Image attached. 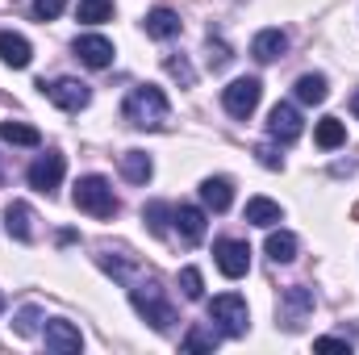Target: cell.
Here are the masks:
<instances>
[{"mask_svg": "<svg viewBox=\"0 0 359 355\" xmlns=\"http://www.w3.org/2000/svg\"><path fill=\"white\" fill-rule=\"evenodd\" d=\"M76 21H84V25L113 21V0H80V8H76Z\"/></svg>", "mask_w": 359, "mask_h": 355, "instance_id": "obj_27", "label": "cell"}, {"mask_svg": "<svg viewBox=\"0 0 359 355\" xmlns=\"http://www.w3.org/2000/svg\"><path fill=\"white\" fill-rule=\"evenodd\" d=\"M222 343V330L217 326H192L184 335V351H213Z\"/></svg>", "mask_w": 359, "mask_h": 355, "instance_id": "obj_25", "label": "cell"}, {"mask_svg": "<svg viewBox=\"0 0 359 355\" xmlns=\"http://www.w3.org/2000/svg\"><path fill=\"white\" fill-rule=\"evenodd\" d=\"M318 347H322V351H351V343H347V339H334V335L318 339Z\"/></svg>", "mask_w": 359, "mask_h": 355, "instance_id": "obj_34", "label": "cell"}, {"mask_svg": "<svg viewBox=\"0 0 359 355\" xmlns=\"http://www.w3.org/2000/svg\"><path fill=\"white\" fill-rule=\"evenodd\" d=\"M72 201L80 213H92V217H117V209H121V201L113 196V184L104 176H84L76 184Z\"/></svg>", "mask_w": 359, "mask_h": 355, "instance_id": "obj_3", "label": "cell"}, {"mask_svg": "<svg viewBox=\"0 0 359 355\" xmlns=\"http://www.w3.org/2000/svg\"><path fill=\"white\" fill-rule=\"evenodd\" d=\"M301 130H305V121H301V113L292 109V105H276L268 113V134L276 138V142H297L301 138Z\"/></svg>", "mask_w": 359, "mask_h": 355, "instance_id": "obj_11", "label": "cell"}, {"mask_svg": "<svg viewBox=\"0 0 359 355\" xmlns=\"http://www.w3.org/2000/svg\"><path fill=\"white\" fill-rule=\"evenodd\" d=\"M226 63H230V46H226V42H213V38H209V67H217V72H222Z\"/></svg>", "mask_w": 359, "mask_h": 355, "instance_id": "obj_32", "label": "cell"}, {"mask_svg": "<svg viewBox=\"0 0 359 355\" xmlns=\"http://www.w3.org/2000/svg\"><path fill=\"white\" fill-rule=\"evenodd\" d=\"M292 92H297V100H301V105H322V100L330 96V84H326V76L309 72V76H301V80L292 84Z\"/></svg>", "mask_w": 359, "mask_h": 355, "instance_id": "obj_21", "label": "cell"}, {"mask_svg": "<svg viewBox=\"0 0 359 355\" xmlns=\"http://www.w3.org/2000/svg\"><path fill=\"white\" fill-rule=\"evenodd\" d=\"M351 109H355V117H359V92H355V100H351Z\"/></svg>", "mask_w": 359, "mask_h": 355, "instance_id": "obj_35", "label": "cell"}, {"mask_svg": "<svg viewBox=\"0 0 359 355\" xmlns=\"http://www.w3.org/2000/svg\"><path fill=\"white\" fill-rule=\"evenodd\" d=\"M259 96H264V84L255 76H243V80H234V84L222 88V105H226L230 117H251L259 109Z\"/></svg>", "mask_w": 359, "mask_h": 355, "instance_id": "obj_5", "label": "cell"}, {"mask_svg": "<svg viewBox=\"0 0 359 355\" xmlns=\"http://www.w3.org/2000/svg\"><path fill=\"white\" fill-rule=\"evenodd\" d=\"M313 142H318L322 151H334V147H343V142H347V126H343L339 117H322V121H318V130H313Z\"/></svg>", "mask_w": 359, "mask_h": 355, "instance_id": "obj_22", "label": "cell"}, {"mask_svg": "<svg viewBox=\"0 0 359 355\" xmlns=\"http://www.w3.org/2000/svg\"><path fill=\"white\" fill-rule=\"evenodd\" d=\"M72 51H76V59H80L84 67H92V72H104V67L113 63V42H109L104 34H80Z\"/></svg>", "mask_w": 359, "mask_h": 355, "instance_id": "obj_10", "label": "cell"}, {"mask_svg": "<svg viewBox=\"0 0 359 355\" xmlns=\"http://www.w3.org/2000/svg\"><path fill=\"white\" fill-rule=\"evenodd\" d=\"M0 309H4V297H0Z\"/></svg>", "mask_w": 359, "mask_h": 355, "instance_id": "obj_37", "label": "cell"}, {"mask_svg": "<svg viewBox=\"0 0 359 355\" xmlns=\"http://www.w3.org/2000/svg\"><path fill=\"white\" fill-rule=\"evenodd\" d=\"M284 51H288L284 29H259L255 42H251V55H255L259 63H276V59H284Z\"/></svg>", "mask_w": 359, "mask_h": 355, "instance_id": "obj_17", "label": "cell"}, {"mask_svg": "<svg viewBox=\"0 0 359 355\" xmlns=\"http://www.w3.org/2000/svg\"><path fill=\"white\" fill-rule=\"evenodd\" d=\"M268 255L276 264H292L297 260V234H288V230H271L268 234Z\"/></svg>", "mask_w": 359, "mask_h": 355, "instance_id": "obj_23", "label": "cell"}, {"mask_svg": "<svg viewBox=\"0 0 359 355\" xmlns=\"http://www.w3.org/2000/svg\"><path fill=\"white\" fill-rule=\"evenodd\" d=\"M355 222H359V205H355Z\"/></svg>", "mask_w": 359, "mask_h": 355, "instance_id": "obj_36", "label": "cell"}, {"mask_svg": "<svg viewBox=\"0 0 359 355\" xmlns=\"http://www.w3.org/2000/svg\"><path fill=\"white\" fill-rule=\"evenodd\" d=\"M142 222H147L151 234L163 239V234H168V222H172V205H168V201H151V205L142 209Z\"/></svg>", "mask_w": 359, "mask_h": 355, "instance_id": "obj_26", "label": "cell"}, {"mask_svg": "<svg viewBox=\"0 0 359 355\" xmlns=\"http://www.w3.org/2000/svg\"><path fill=\"white\" fill-rule=\"evenodd\" d=\"M209 322H217L222 335L243 339V335L251 330V309H247V301H243L238 293H222V297L209 301Z\"/></svg>", "mask_w": 359, "mask_h": 355, "instance_id": "obj_4", "label": "cell"}, {"mask_svg": "<svg viewBox=\"0 0 359 355\" xmlns=\"http://www.w3.org/2000/svg\"><path fill=\"white\" fill-rule=\"evenodd\" d=\"M121 176L130 180V184H147V180L155 176L151 155H147V151H126V155H121Z\"/></svg>", "mask_w": 359, "mask_h": 355, "instance_id": "obj_20", "label": "cell"}, {"mask_svg": "<svg viewBox=\"0 0 359 355\" xmlns=\"http://www.w3.org/2000/svg\"><path fill=\"white\" fill-rule=\"evenodd\" d=\"M255 155H259V163H264V168H271V172H280V168H284V159H280L271 147H255Z\"/></svg>", "mask_w": 359, "mask_h": 355, "instance_id": "obj_33", "label": "cell"}, {"mask_svg": "<svg viewBox=\"0 0 359 355\" xmlns=\"http://www.w3.org/2000/svg\"><path fill=\"white\" fill-rule=\"evenodd\" d=\"M172 222H176V234L184 247H196L201 239H205V209H196V205H176L172 209Z\"/></svg>", "mask_w": 359, "mask_h": 355, "instance_id": "obj_13", "label": "cell"}, {"mask_svg": "<svg viewBox=\"0 0 359 355\" xmlns=\"http://www.w3.org/2000/svg\"><path fill=\"white\" fill-rule=\"evenodd\" d=\"M0 138L13 142V147H38L42 142V134L34 126H25V121H0Z\"/></svg>", "mask_w": 359, "mask_h": 355, "instance_id": "obj_24", "label": "cell"}, {"mask_svg": "<svg viewBox=\"0 0 359 355\" xmlns=\"http://www.w3.org/2000/svg\"><path fill=\"white\" fill-rule=\"evenodd\" d=\"M130 301H134V309L151 322V330H159V335L172 330L176 309H172V301H168V293H163L159 280H130Z\"/></svg>", "mask_w": 359, "mask_h": 355, "instance_id": "obj_2", "label": "cell"}, {"mask_svg": "<svg viewBox=\"0 0 359 355\" xmlns=\"http://www.w3.org/2000/svg\"><path fill=\"white\" fill-rule=\"evenodd\" d=\"M38 322H42V309H38V305H25V309L13 318V330H17V335H38Z\"/></svg>", "mask_w": 359, "mask_h": 355, "instance_id": "obj_30", "label": "cell"}, {"mask_svg": "<svg viewBox=\"0 0 359 355\" xmlns=\"http://www.w3.org/2000/svg\"><path fill=\"white\" fill-rule=\"evenodd\" d=\"M180 288H184L188 301H201V297H205V280H201V272H196V267H184V272H180Z\"/></svg>", "mask_w": 359, "mask_h": 355, "instance_id": "obj_29", "label": "cell"}, {"mask_svg": "<svg viewBox=\"0 0 359 355\" xmlns=\"http://www.w3.org/2000/svg\"><path fill=\"white\" fill-rule=\"evenodd\" d=\"M201 201H205V209H213V213H226V209H230V201H234V184H230L226 176L201 180Z\"/></svg>", "mask_w": 359, "mask_h": 355, "instance_id": "obj_15", "label": "cell"}, {"mask_svg": "<svg viewBox=\"0 0 359 355\" xmlns=\"http://www.w3.org/2000/svg\"><path fill=\"white\" fill-rule=\"evenodd\" d=\"M38 88L46 92L63 113H80V109H88V100H92V88L84 84V80H72V76H63V80H38Z\"/></svg>", "mask_w": 359, "mask_h": 355, "instance_id": "obj_6", "label": "cell"}, {"mask_svg": "<svg viewBox=\"0 0 359 355\" xmlns=\"http://www.w3.org/2000/svg\"><path fill=\"white\" fill-rule=\"evenodd\" d=\"M63 8H67V0H34V13H38L42 21H55Z\"/></svg>", "mask_w": 359, "mask_h": 355, "instance_id": "obj_31", "label": "cell"}, {"mask_svg": "<svg viewBox=\"0 0 359 355\" xmlns=\"http://www.w3.org/2000/svg\"><path fill=\"white\" fill-rule=\"evenodd\" d=\"M213 260H217V267H222L226 280H238V276H247V267H251V247H247L243 239H217V243H213Z\"/></svg>", "mask_w": 359, "mask_h": 355, "instance_id": "obj_8", "label": "cell"}, {"mask_svg": "<svg viewBox=\"0 0 359 355\" xmlns=\"http://www.w3.org/2000/svg\"><path fill=\"white\" fill-rule=\"evenodd\" d=\"M42 339H46V347L55 355H76L84 347V335L72 326V322H63V318H55V322H46V330H42Z\"/></svg>", "mask_w": 359, "mask_h": 355, "instance_id": "obj_12", "label": "cell"}, {"mask_svg": "<svg viewBox=\"0 0 359 355\" xmlns=\"http://www.w3.org/2000/svg\"><path fill=\"white\" fill-rule=\"evenodd\" d=\"M4 230L17 239V243H34V209L25 201H13L4 209Z\"/></svg>", "mask_w": 359, "mask_h": 355, "instance_id": "obj_14", "label": "cell"}, {"mask_svg": "<svg viewBox=\"0 0 359 355\" xmlns=\"http://www.w3.org/2000/svg\"><path fill=\"white\" fill-rule=\"evenodd\" d=\"M243 217H247L251 226H264V230H271V226L284 217V209H280L276 201H268V196H251V201H247V209H243Z\"/></svg>", "mask_w": 359, "mask_h": 355, "instance_id": "obj_19", "label": "cell"}, {"mask_svg": "<svg viewBox=\"0 0 359 355\" xmlns=\"http://www.w3.org/2000/svg\"><path fill=\"white\" fill-rule=\"evenodd\" d=\"M163 72H168V76H172V80H180V84H184V88H192V80H196V72H192V67H188V59H184V55H168V59H163Z\"/></svg>", "mask_w": 359, "mask_h": 355, "instance_id": "obj_28", "label": "cell"}, {"mask_svg": "<svg viewBox=\"0 0 359 355\" xmlns=\"http://www.w3.org/2000/svg\"><path fill=\"white\" fill-rule=\"evenodd\" d=\"M142 25H147V34H151V38H159V42H168V38H180V13H176V8H168V4L151 8Z\"/></svg>", "mask_w": 359, "mask_h": 355, "instance_id": "obj_16", "label": "cell"}, {"mask_svg": "<svg viewBox=\"0 0 359 355\" xmlns=\"http://www.w3.org/2000/svg\"><path fill=\"white\" fill-rule=\"evenodd\" d=\"M0 180H4V172H0Z\"/></svg>", "mask_w": 359, "mask_h": 355, "instance_id": "obj_38", "label": "cell"}, {"mask_svg": "<svg viewBox=\"0 0 359 355\" xmlns=\"http://www.w3.org/2000/svg\"><path fill=\"white\" fill-rule=\"evenodd\" d=\"M63 172H67V159L59 155V151H50V155H42V159H34L29 163V172H25V180H29V188H38V192H55L59 184H63Z\"/></svg>", "mask_w": 359, "mask_h": 355, "instance_id": "obj_9", "label": "cell"}, {"mask_svg": "<svg viewBox=\"0 0 359 355\" xmlns=\"http://www.w3.org/2000/svg\"><path fill=\"white\" fill-rule=\"evenodd\" d=\"M121 113H126V121L138 126V130H163L172 105H168L163 88H155V84H138V88H130L126 105H121Z\"/></svg>", "mask_w": 359, "mask_h": 355, "instance_id": "obj_1", "label": "cell"}, {"mask_svg": "<svg viewBox=\"0 0 359 355\" xmlns=\"http://www.w3.org/2000/svg\"><path fill=\"white\" fill-rule=\"evenodd\" d=\"M0 59H4L8 67H17V72H21V67H29V59H34V46H29L21 34L4 29V34H0Z\"/></svg>", "mask_w": 359, "mask_h": 355, "instance_id": "obj_18", "label": "cell"}, {"mask_svg": "<svg viewBox=\"0 0 359 355\" xmlns=\"http://www.w3.org/2000/svg\"><path fill=\"white\" fill-rule=\"evenodd\" d=\"M309 314H313V288L292 284V288L280 293V322H284V330H301Z\"/></svg>", "mask_w": 359, "mask_h": 355, "instance_id": "obj_7", "label": "cell"}]
</instances>
